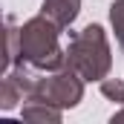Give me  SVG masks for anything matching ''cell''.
<instances>
[{
	"instance_id": "1",
	"label": "cell",
	"mask_w": 124,
	"mask_h": 124,
	"mask_svg": "<svg viewBox=\"0 0 124 124\" xmlns=\"http://www.w3.org/2000/svg\"><path fill=\"white\" fill-rule=\"evenodd\" d=\"M61 26L46 15H35L20 26V55L17 61L29 63L38 72H55L66 66V49H61ZM15 61V63H17Z\"/></svg>"
},
{
	"instance_id": "2",
	"label": "cell",
	"mask_w": 124,
	"mask_h": 124,
	"mask_svg": "<svg viewBox=\"0 0 124 124\" xmlns=\"http://www.w3.org/2000/svg\"><path fill=\"white\" fill-rule=\"evenodd\" d=\"M66 66H72L84 81H104L110 75L113 52H110L107 32L101 29L98 23H90L81 32H72L69 35Z\"/></svg>"
},
{
	"instance_id": "3",
	"label": "cell",
	"mask_w": 124,
	"mask_h": 124,
	"mask_svg": "<svg viewBox=\"0 0 124 124\" xmlns=\"http://www.w3.org/2000/svg\"><path fill=\"white\" fill-rule=\"evenodd\" d=\"M29 98L46 101L52 107H61V110H72L84 98V78L72 66H63V69H55V72L38 75L35 90H32Z\"/></svg>"
},
{
	"instance_id": "4",
	"label": "cell",
	"mask_w": 124,
	"mask_h": 124,
	"mask_svg": "<svg viewBox=\"0 0 124 124\" xmlns=\"http://www.w3.org/2000/svg\"><path fill=\"white\" fill-rule=\"evenodd\" d=\"M78 12H81V0H43L40 3V15H46L49 20H55L61 29L75 23Z\"/></svg>"
},
{
	"instance_id": "5",
	"label": "cell",
	"mask_w": 124,
	"mask_h": 124,
	"mask_svg": "<svg viewBox=\"0 0 124 124\" xmlns=\"http://www.w3.org/2000/svg\"><path fill=\"white\" fill-rule=\"evenodd\" d=\"M20 116L35 124H61V107H52L46 101H38V98H26Z\"/></svg>"
},
{
	"instance_id": "6",
	"label": "cell",
	"mask_w": 124,
	"mask_h": 124,
	"mask_svg": "<svg viewBox=\"0 0 124 124\" xmlns=\"http://www.w3.org/2000/svg\"><path fill=\"white\" fill-rule=\"evenodd\" d=\"M20 55V29L15 26V15H6V61L3 69H12Z\"/></svg>"
},
{
	"instance_id": "7",
	"label": "cell",
	"mask_w": 124,
	"mask_h": 124,
	"mask_svg": "<svg viewBox=\"0 0 124 124\" xmlns=\"http://www.w3.org/2000/svg\"><path fill=\"white\" fill-rule=\"evenodd\" d=\"M20 101H26L23 98V93H20V87L9 78V75H3V84H0V110H15Z\"/></svg>"
},
{
	"instance_id": "8",
	"label": "cell",
	"mask_w": 124,
	"mask_h": 124,
	"mask_svg": "<svg viewBox=\"0 0 124 124\" xmlns=\"http://www.w3.org/2000/svg\"><path fill=\"white\" fill-rule=\"evenodd\" d=\"M110 23H113L118 46L124 49V0H113L110 3Z\"/></svg>"
},
{
	"instance_id": "9",
	"label": "cell",
	"mask_w": 124,
	"mask_h": 124,
	"mask_svg": "<svg viewBox=\"0 0 124 124\" xmlns=\"http://www.w3.org/2000/svg\"><path fill=\"white\" fill-rule=\"evenodd\" d=\"M101 93H104V98H110V101L124 104V81H118V78H104L101 81Z\"/></svg>"
},
{
	"instance_id": "10",
	"label": "cell",
	"mask_w": 124,
	"mask_h": 124,
	"mask_svg": "<svg viewBox=\"0 0 124 124\" xmlns=\"http://www.w3.org/2000/svg\"><path fill=\"white\" fill-rule=\"evenodd\" d=\"M116 121H124V107L118 110V113H113V124H116Z\"/></svg>"
}]
</instances>
